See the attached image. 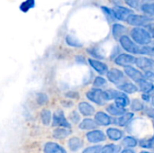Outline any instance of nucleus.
<instances>
[{
  "instance_id": "nucleus-46",
  "label": "nucleus",
  "mask_w": 154,
  "mask_h": 153,
  "mask_svg": "<svg viewBox=\"0 0 154 153\" xmlns=\"http://www.w3.org/2000/svg\"><path fill=\"white\" fill-rule=\"evenodd\" d=\"M152 105L154 106V96H152Z\"/></svg>"
},
{
  "instance_id": "nucleus-41",
  "label": "nucleus",
  "mask_w": 154,
  "mask_h": 153,
  "mask_svg": "<svg viewBox=\"0 0 154 153\" xmlns=\"http://www.w3.org/2000/svg\"><path fill=\"white\" fill-rule=\"evenodd\" d=\"M66 96L68 97H72V98H78L79 97V94L76 92H69L66 94Z\"/></svg>"
},
{
  "instance_id": "nucleus-49",
  "label": "nucleus",
  "mask_w": 154,
  "mask_h": 153,
  "mask_svg": "<svg viewBox=\"0 0 154 153\" xmlns=\"http://www.w3.org/2000/svg\"><path fill=\"white\" fill-rule=\"evenodd\" d=\"M143 1H153V0H143Z\"/></svg>"
},
{
  "instance_id": "nucleus-51",
  "label": "nucleus",
  "mask_w": 154,
  "mask_h": 153,
  "mask_svg": "<svg viewBox=\"0 0 154 153\" xmlns=\"http://www.w3.org/2000/svg\"><path fill=\"white\" fill-rule=\"evenodd\" d=\"M153 124H154V123H153Z\"/></svg>"
},
{
  "instance_id": "nucleus-32",
  "label": "nucleus",
  "mask_w": 154,
  "mask_h": 153,
  "mask_svg": "<svg viewBox=\"0 0 154 153\" xmlns=\"http://www.w3.org/2000/svg\"><path fill=\"white\" fill-rule=\"evenodd\" d=\"M131 108H132L133 111L139 112V111H142L144 108V105L139 99H134L131 103Z\"/></svg>"
},
{
  "instance_id": "nucleus-31",
  "label": "nucleus",
  "mask_w": 154,
  "mask_h": 153,
  "mask_svg": "<svg viewBox=\"0 0 154 153\" xmlns=\"http://www.w3.org/2000/svg\"><path fill=\"white\" fill-rule=\"evenodd\" d=\"M123 143L125 146L128 147V148H133V147H135L137 146L138 144V142L136 139H134V137H131V136H127L124 139L123 141Z\"/></svg>"
},
{
  "instance_id": "nucleus-24",
  "label": "nucleus",
  "mask_w": 154,
  "mask_h": 153,
  "mask_svg": "<svg viewBox=\"0 0 154 153\" xmlns=\"http://www.w3.org/2000/svg\"><path fill=\"white\" fill-rule=\"evenodd\" d=\"M141 10L154 20V3H145L141 5Z\"/></svg>"
},
{
  "instance_id": "nucleus-25",
  "label": "nucleus",
  "mask_w": 154,
  "mask_h": 153,
  "mask_svg": "<svg viewBox=\"0 0 154 153\" xmlns=\"http://www.w3.org/2000/svg\"><path fill=\"white\" fill-rule=\"evenodd\" d=\"M133 117H134L133 113H125L123 115H120V117L116 121V124L119 126H125L127 124L130 123V121L133 119Z\"/></svg>"
},
{
  "instance_id": "nucleus-37",
  "label": "nucleus",
  "mask_w": 154,
  "mask_h": 153,
  "mask_svg": "<svg viewBox=\"0 0 154 153\" xmlns=\"http://www.w3.org/2000/svg\"><path fill=\"white\" fill-rule=\"evenodd\" d=\"M106 80L104 78H102V77H97L95 78L94 82H93V86L95 87H100L106 85Z\"/></svg>"
},
{
  "instance_id": "nucleus-5",
  "label": "nucleus",
  "mask_w": 154,
  "mask_h": 153,
  "mask_svg": "<svg viewBox=\"0 0 154 153\" xmlns=\"http://www.w3.org/2000/svg\"><path fill=\"white\" fill-rule=\"evenodd\" d=\"M113 10L114 15L116 19H118L120 21H126L128 20L129 16L133 14V11L129 8L121 6V5H116V7Z\"/></svg>"
},
{
  "instance_id": "nucleus-27",
  "label": "nucleus",
  "mask_w": 154,
  "mask_h": 153,
  "mask_svg": "<svg viewBox=\"0 0 154 153\" xmlns=\"http://www.w3.org/2000/svg\"><path fill=\"white\" fill-rule=\"evenodd\" d=\"M41 120L44 125H49L51 121V113L48 109H43L41 112Z\"/></svg>"
},
{
  "instance_id": "nucleus-14",
  "label": "nucleus",
  "mask_w": 154,
  "mask_h": 153,
  "mask_svg": "<svg viewBox=\"0 0 154 153\" xmlns=\"http://www.w3.org/2000/svg\"><path fill=\"white\" fill-rule=\"evenodd\" d=\"M44 153H67V151L58 143L55 142H47L43 148Z\"/></svg>"
},
{
  "instance_id": "nucleus-44",
  "label": "nucleus",
  "mask_w": 154,
  "mask_h": 153,
  "mask_svg": "<svg viewBox=\"0 0 154 153\" xmlns=\"http://www.w3.org/2000/svg\"><path fill=\"white\" fill-rule=\"evenodd\" d=\"M121 153H135L132 149H125V150H124Z\"/></svg>"
},
{
  "instance_id": "nucleus-4",
  "label": "nucleus",
  "mask_w": 154,
  "mask_h": 153,
  "mask_svg": "<svg viewBox=\"0 0 154 153\" xmlns=\"http://www.w3.org/2000/svg\"><path fill=\"white\" fill-rule=\"evenodd\" d=\"M151 21H152V19L146 14L145 15H140V14H133L129 16L127 23L131 25H134V26H142V25L147 24Z\"/></svg>"
},
{
  "instance_id": "nucleus-42",
  "label": "nucleus",
  "mask_w": 154,
  "mask_h": 153,
  "mask_svg": "<svg viewBox=\"0 0 154 153\" xmlns=\"http://www.w3.org/2000/svg\"><path fill=\"white\" fill-rule=\"evenodd\" d=\"M147 29L149 30V32H151L152 38H154V23H152V24H148L147 26Z\"/></svg>"
},
{
  "instance_id": "nucleus-43",
  "label": "nucleus",
  "mask_w": 154,
  "mask_h": 153,
  "mask_svg": "<svg viewBox=\"0 0 154 153\" xmlns=\"http://www.w3.org/2000/svg\"><path fill=\"white\" fill-rule=\"evenodd\" d=\"M142 97H143V99L144 101H146V102H148V101L150 100V96H149L148 93H143V95L142 96Z\"/></svg>"
},
{
  "instance_id": "nucleus-36",
  "label": "nucleus",
  "mask_w": 154,
  "mask_h": 153,
  "mask_svg": "<svg viewBox=\"0 0 154 153\" xmlns=\"http://www.w3.org/2000/svg\"><path fill=\"white\" fill-rule=\"evenodd\" d=\"M101 8H102V10H103V12L106 14L107 19H108L110 22H113V21L116 19V17H115V15H114V13H113V10H112V9H108V8L106 7V6H102Z\"/></svg>"
},
{
  "instance_id": "nucleus-18",
  "label": "nucleus",
  "mask_w": 154,
  "mask_h": 153,
  "mask_svg": "<svg viewBox=\"0 0 154 153\" xmlns=\"http://www.w3.org/2000/svg\"><path fill=\"white\" fill-rule=\"evenodd\" d=\"M106 111H107L110 115H115V116L123 115L124 114H125V107H121V106H117L116 104L109 105V106L106 107Z\"/></svg>"
},
{
  "instance_id": "nucleus-6",
  "label": "nucleus",
  "mask_w": 154,
  "mask_h": 153,
  "mask_svg": "<svg viewBox=\"0 0 154 153\" xmlns=\"http://www.w3.org/2000/svg\"><path fill=\"white\" fill-rule=\"evenodd\" d=\"M52 126H60V127L70 129V124L65 118V115L62 110H57L54 113L53 120H52Z\"/></svg>"
},
{
  "instance_id": "nucleus-22",
  "label": "nucleus",
  "mask_w": 154,
  "mask_h": 153,
  "mask_svg": "<svg viewBox=\"0 0 154 153\" xmlns=\"http://www.w3.org/2000/svg\"><path fill=\"white\" fill-rule=\"evenodd\" d=\"M118 88L127 94H134L135 92L138 91V87L133 84V83H129V82H126V83H123V84H120L118 85Z\"/></svg>"
},
{
  "instance_id": "nucleus-11",
  "label": "nucleus",
  "mask_w": 154,
  "mask_h": 153,
  "mask_svg": "<svg viewBox=\"0 0 154 153\" xmlns=\"http://www.w3.org/2000/svg\"><path fill=\"white\" fill-rule=\"evenodd\" d=\"M88 62H89L90 66L100 75H105L108 72V67L106 66V64H105L99 60H94V59H89Z\"/></svg>"
},
{
  "instance_id": "nucleus-17",
  "label": "nucleus",
  "mask_w": 154,
  "mask_h": 153,
  "mask_svg": "<svg viewBox=\"0 0 154 153\" xmlns=\"http://www.w3.org/2000/svg\"><path fill=\"white\" fill-rule=\"evenodd\" d=\"M71 133V130L69 128H57L53 131L52 133V135L55 139H59V140H61V139H65L67 138L69 134Z\"/></svg>"
},
{
  "instance_id": "nucleus-33",
  "label": "nucleus",
  "mask_w": 154,
  "mask_h": 153,
  "mask_svg": "<svg viewBox=\"0 0 154 153\" xmlns=\"http://www.w3.org/2000/svg\"><path fill=\"white\" fill-rule=\"evenodd\" d=\"M140 146L145 149H153L154 150V139H148V140H142L140 141Z\"/></svg>"
},
{
  "instance_id": "nucleus-48",
  "label": "nucleus",
  "mask_w": 154,
  "mask_h": 153,
  "mask_svg": "<svg viewBox=\"0 0 154 153\" xmlns=\"http://www.w3.org/2000/svg\"><path fill=\"white\" fill-rule=\"evenodd\" d=\"M152 60H153V61H154V53L152 55Z\"/></svg>"
},
{
  "instance_id": "nucleus-40",
  "label": "nucleus",
  "mask_w": 154,
  "mask_h": 153,
  "mask_svg": "<svg viewBox=\"0 0 154 153\" xmlns=\"http://www.w3.org/2000/svg\"><path fill=\"white\" fill-rule=\"evenodd\" d=\"M146 115L154 119V108H149L146 110Z\"/></svg>"
},
{
  "instance_id": "nucleus-15",
  "label": "nucleus",
  "mask_w": 154,
  "mask_h": 153,
  "mask_svg": "<svg viewBox=\"0 0 154 153\" xmlns=\"http://www.w3.org/2000/svg\"><path fill=\"white\" fill-rule=\"evenodd\" d=\"M79 110L81 113V115L85 116H90L93 115L95 113V108L87 102H81L79 104Z\"/></svg>"
},
{
  "instance_id": "nucleus-30",
  "label": "nucleus",
  "mask_w": 154,
  "mask_h": 153,
  "mask_svg": "<svg viewBox=\"0 0 154 153\" xmlns=\"http://www.w3.org/2000/svg\"><path fill=\"white\" fill-rule=\"evenodd\" d=\"M120 148L116 144H107L102 148V153H118Z\"/></svg>"
},
{
  "instance_id": "nucleus-29",
  "label": "nucleus",
  "mask_w": 154,
  "mask_h": 153,
  "mask_svg": "<svg viewBox=\"0 0 154 153\" xmlns=\"http://www.w3.org/2000/svg\"><path fill=\"white\" fill-rule=\"evenodd\" d=\"M35 5L34 0H25L20 5V10L23 13H26L28 10L32 9Z\"/></svg>"
},
{
  "instance_id": "nucleus-35",
  "label": "nucleus",
  "mask_w": 154,
  "mask_h": 153,
  "mask_svg": "<svg viewBox=\"0 0 154 153\" xmlns=\"http://www.w3.org/2000/svg\"><path fill=\"white\" fill-rule=\"evenodd\" d=\"M82 153H102V147L100 145H95L85 149Z\"/></svg>"
},
{
  "instance_id": "nucleus-21",
  "label": "nucleus",
  "mask_w": 154,
  "mask_h": 153,
  "mask_svg": "<svg viewBox=\"0 0 154 153\" xmlns=\"http://www.w3.org/2000/svg\"><path fill=\"white\" fill-rule=\"evenodd\" d=\"M106 134L112 141H119L123 137V132L116 128H108L106 130Z\"/></svg>"
},
{
  "instance_id": "nucleus-20",
  "label": "nucleus",
  "mask_w": 154,
  "mask_h": 153,
  "mask_svg": "<svg viewBox=\"0 0 154 153\" xmlns=\"http://www.w3.org/2000/svg\"><path fill=\"white\" fill-rule=\"evenodd\" d=\"M115 103L117 106L125 108V106L130 105V100H129V98H128V96L126 95H125L122 92H118L116 97L115 98Z\"/></svg>"
},
{
  "instance_id": "nucleus-26",
  "label": "nucleus",
  "mask_w": 154,
  "mask_h": 153,
  "mask_svg": "<svg viewBox=\"0 0 154 153\" xmlns=\"http://www.w3.org/2000/svg\"><path fill=\"white\" fill-rule=\"evenodd\" d=\"M139 85V87L140 89L143 92V93H150L152 91L154 90V85L150 82V81H147L145 79H143L142 81H140L138 83Z\"/></svg>"
},
{
  "instance_id": "nucleus-50",
  "label": "nucleus",
  "mask_w": 154,
  "mask_h": 153,
  "mask_svg": "<svg viewBox=\"0 0 154 153\" xmlns=\"http://www.w3.org/2000/svg\"><path fill=\"white\" fill-rule=\"evenodd\" d=\"M152 138H153V139H154V136H153V137H152Z\"/></svg>"
},
{
  "instance_id": "nucleus-2",
  "label": "nucleus",
  "mask_w": 154,
  "mask_h": 153,
  "mask_svg": "<svg viewBox=\"0 0 154 153\" xmlns=\"http://www.w3.org/2000/svg\"><path fill=\"white\" fill-rule=\"evenodd\" d=\"M131 37L137 44L143 46L150 44L152 42V38L150 32L138 26L131 31Z\"/></svg>"
},
{
  "instance_id": "nucleus-16",
  "label": "nucleus",
  "mask_w": 154,
  "mask_h": 153,
  "mask_svg": "<svg viewBox=\"0 0 154 153\" xmlns=\"http://www.w3.org/2000/svg\"><path fill=\"white\" fill-rule=\"evenodd\" d=\"M126 27L122 25V24H119V23H115L113 25V28H112V33H113V36L116 40H120L122 36L125 35V33L126 32Z\"/></svg>"
},
{
  "instance_id": "nucleus-23",
  "label": "nucleus",
  "mask_w": 154,
  "mask_h": 153,
  "mask_svg": "<svg viewBox=\"0 0 154 153\" xmlns=\"http://www.w3.org/2000/svg\"><path fill=\"white\" fill-rule=\"evenodd\" d=\"M68 145L71 151H77L83 146V142L81 139H79L78 137H73L69 141Z\"/></svg>"
},
{
  "instance_id": "nucleus-3",
  "label": "nucleus",
  "mask_w": 154,
  "mask_h": 153,
  "mask_svg": "<svg viewBox=\"0 0 154 153\" xmlns=\"http://www.w3.org/2000/svg\"><path fill=\"white\" fill-rule=\"evenodd\" d=\"M86 96L95 104L98 106H103L106 102V96H105V91H102L99 88H94L90 91H88L86 94Z\"/></svg>"
},
{
  "instance_id": "nucleus-10",
  "label": "nucleus",
  "mask_w": 154,
  "mask_h": 153,
  "mask_svg": "<svg viewBox=\"0 0 154 153\" xmlns=\"http://www.w3.org/2000/svg\"><path fill=\"white\" fill-rule=\"evenodd\" d=\"M135 61H136V58L135 57H134L133 55H130V54H125V53L118 55L116 58V60H115V62L117 65L124 66V67L130 66L133 63H135Z\"/></svg>"
},
{
  "instance_id": "nucleus-39",
  "label": "nucleus",
  "mask_w": 154,
  "mask_h": 153,
  "mask_svg": "<svg viewBox=\"0 0 154 153\" xmlns=\"http://www.w3.org/2000/svg\"><path fill=\"white\" fill-rule=\"evenodd\" d=\"M70 119L73 123H78L79 121L80 117L77 112H72V114H70Z\"/></svg>"
},
{
  "instance_id": "nucleus-13",
  "label": "nucleus",
  "mask_w": 154,
  "mask_h": 153,
  "mask_svg": "<svg viewBox=\"0 0 154 153\" xmlns=\"http://www.w3.org/2000/svg\"><path fill=\"white\" fill-rule=\"evenodd\" d=\"M135 64L138 68L143 69V70H148L151 69L154 67L153 60L145 58V57H141V58H136Z\"/></svg>"
},
{
  "instance_id": "nucleus-9",
  "label": "nucleus",
  "mask_w": 154,
  "mask_h": 153,
  "mask_svg": "<svg viewBox=\"0 0 154 153\" xmlns=\"http://www.w3.org/2000/svg\"><path fill=\"white\" fill-rule=\"evenodd\" d=\"M88 141L91 143H98L106 141V135L102 131L99 130H93L86 134Z\"/></svg>"
},
{
  "instance_id": "nucleus-19",
  "label": "nucleus",
  "mask_w": 154,
  "mask_h": 153,
  "mask_svg": "<svg viewBox=\"0 0 154 153\" xmlns=\"http://www.w3.org/2000/svg\"><path fill=\"white\" fill-rule=\"evenodd\" d=\"M97 123L92 119L86 118L84 119L79 125V128L81 130H94L95 128L97 127Z\"/></svg>"
},
{
  "instance_id": "nucleus-12",
  "label": "nucleus",
  "mask_w": 154,
  "mask_h": 153,
  "mask_svg": "<svg viewBox=\"0 0 154 153\" xmlns=\"http://www.w3.org/2000/svg\"><path fill=\"white\" fill-rule=\"evenodd\" d=\"M95 121L97 123L98 125L107 126L113 123V119L104 112H97L95 115Z\"/></svg>"
},
{
  "instance_id": "nucleus-7",
  "label": "nucleus",
  "mask_w": 154,
  "mask_h": 153,
  "mask_svg": "<svg viewBox=\"0 0 154 153\" xmlns=\"http://www.w3.org/2000/svg\"><path fill=\"white\" fill-rule=\"evenodd\" d=\"M107 78L111 83L116 85H120V83H122L123 80H125V75L123 71H121L120 69H111L107 72Z\"/></svg>"
},
{
  "instance_id": "nucleus-34",
  "label": "nucleus",
  "mask_w": 154,
  "mask_h": 153,
  "mask_svg": "<svg viewBox=\"0 0 154 153\" xmlns=\"http://www.w3.org/2000/svg\"><path fill=\"white\" fill-rule=\"evenodd\" d=\"M36 101L39 105H45L49 101V97L45 93H38L36 96Z\"/></svg>"
},
{
  "instance_id": "nucleus-28",
  "label": "nucleus",
  "mask_w": 154,
  "mask_h": 153,
  "mask_svg": "<svg viewBox=\"0 0 154 153\" xmlns=\"http://www.w3.org/2000/svg\"><path fill=\"white\" fill-rule=\"evenodd\" d=\"M66 42L69 46H71V47H76V48H79V47H82L83 44L79 41V39L73 35H68L66 37Z\"/></svg>"
},
{
  "instance_id": "nucleus-38",
  "label": "nucleus",
  "mask_w": 154,
  "mask_h": 153,
  "mask_svg": "<svg viewBox=\"0 0 154 153\" xmlns=\"http://www.w3.org/2000/svg\"><path fill=\"white\" fill-rule=\"evenodd\" d=\"M125 3L132 8L137 9L140 7V0H124Z\"/></svg>"
},
{
  "instance_id": "nucleus-45",
  "label": "nucleus",
  "mask_w": 154,
  "mask_h": 153,
  "mask_svg": "<svg viewBox=\"0 0 154 153\" xmlns=\"http://www.w3.org/2000/svg\"><path fill=\"white\" fill-rule=\"evenodd\" d=\"M112 2L114 4H116V5H121V0H112Z\"/></svg>"
},
{
  "instance_id": "nucleus-1",
  "label": "nucleus",
  "mask_w": 154,
  "mask_h": 153,
  "mask_svg": "<svg viewBox=\"0 0 154 153\" xmlns=\"http://www.w3.org/2000/svg\"><path fill=\"white\" fill-rule=\"evenodd\" d=\"M123 49L133 54H149L152 55L154 52L153 47H148L147 45H139L134 41H133L129 36L124 35L119 40Z\"/></svg>"
},
{
  "instance_id": "nucleus-47",
  "label": "nucleus",
  "mask_w": 154,
  "mask_h": 153,
  "mask_svg": "<svg viewBox=\"0 0 154 153\" xmlns=\"http://www.w3.org/2000/svg\"><path fill=\"white\" fill-rule=\"evenodd\" d=\"M141 153H152V152H149V151H142Z\"/></svg>"
},
{
  "instance_id": "nucleus-8",
  "label": "nucleus",
  "mask_w": 154,
  "mask_h": 153,
  "mask_svg": "<svg viewBox=\"0 0 154 153\" xmlns=\"http://www.w3.org/2000/svg\"><path fill=\"white\" fill-rule=\"evenodd\" d=\"M125 73L131 78L133 79L134 82L139 83L140 81H142L143 79H144V75L139 71L138 69H134L132 66H126L125 67Z\"/></svg>"
}]
</instances>
